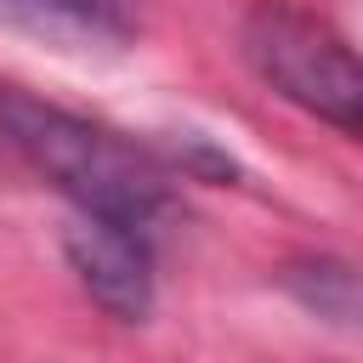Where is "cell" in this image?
Returning <instances> with one entry per match:
<instances>
[{
	"instance_id": "obj_1",
	"label": "cell",
	"mask_w": 363,
	"mask_h": 363,
	"mask_svg": "<svg viewBox=\"0 0 363 363\" xmlns=\"http://www.w3.org/2000/svg\"><path fill=\"white\" fill-rule=\"evenodd\" d=\"M0 125H6L11 147L62 199H74V210L153 233V221L164 210V176L130 142H119L113 130L79 119L68 108H51L40 96H23V91H6L0 96Z\"/></svg>"
},
{
	"instance_id": "obj_2",
	"label": "cell",
	"mask_w": 363,
	"mask_h": 363,
	"mask_svg": "<svg viewBox=\"0 0 363 363\" xmlns=\"http://www.w3.org/2000/svg\"><path fill=\"white\" fill-rule=\"evenodd\" d=\"M244 62L255 68V79L295 102L301 113L363 136V57L346 45V34L289 0H255L244 11L238 28Z\"/></svg>"
},
{
	"instance_id": "obj_3",
	"label": "cell",
	"mask_w": 363,
	"mask_h": 363,
	"mask_svg": "<svg viewBox=\"0 0 363 363\" xmlns=\"http://www.w3.org/2000/svg\"><path fill=\"white\" fill-rule=\"evenodd\" d=\"M62 250H68V267L79 272V284L91 289V301L108 318L142 323L153 312V233L74 210Z\"/></svg>"
},
{
	"instance_id": "obj_4",
	"label": "cell",
	"mask_w": 363,
	"mask_h": 363,
	"mask_svg": "<svg viewBox=\"0 0 363 363\" xmlns=\"http://www.w3.org/2000/svg\"><path fill=\"white\" fill-rule=\"evenodd\" d=\"M136 0H40V28H79V34H125Z\"/></svg>"
},
{
	"instance_id": "obj_5",
	"label": "cell",
	"mask_w": 363,
	"mask_h": 363,
	"mask_svg": "<svg viewBox=\"0 0 363 363\" xmlns=\"http://www.w3.org/2000/svg\"><path fill=\"white\" fill-rule=\"evenodd\" d=\"M0 6H6L11 17H23V23H34V28H40V0H0Z\"/></svg>"
}]
</instances>
